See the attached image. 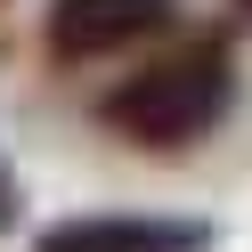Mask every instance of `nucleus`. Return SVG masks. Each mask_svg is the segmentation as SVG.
<instances>
[{"mask_svg":"<svg viewBox=\"0 0 252 252\" xmlns=\"http://www.w3.org/2000/svg\"><path fill=\"white\" fill-rule=\"evenodd\" d=\"M236 8H244V17H252V0H236Z\"/></svg>","mask_w":252,"mask_h":252,"instance_id":"5","label":"nucleus"},{"mask_svg":"<svg viewBox=\"0 0 252 252\" xmlns=\"http://www.w3.org/2000/svg\"><path fill=\"white\" fill-rule=\"evenodd\" d=\"M17 220H25V187H17V171L0 163V236L17 228Z\"/></svg>","mask_w":252,"mask_h":252,"instance_id":"4","label":"nucleus"},{"mask_svg":"<svg viewBox=\"0 0 252 252\" xmlns=\"http://www.w3.org/2000/svg\"><path fill=\"white\" fill-rule=\"evenodd\" d=\"M179 17H187V0H49L41 41H49L57 65H98V57L179 33Z\"/></svg>","mask_w":252,"mask_h":252,"instance_id":"2","label":"nucleus"},{"mask_svg":"<svg viewBox=\"0 0 252 252\" xmlns=\"http://www.w3.org/2000/svg\"><path fill=\"white\" fill-rule=\"evenodd\" d=\"M33 252H212V220L179 212H82L33 236Z\"/></svg>","mask_w":252,"mask_h":252,"instance_id":"3","label":"nucleus"},{"mask_svg":"<svg viewBox=\"0 0 252 252\" xmlns=\"http://www.w3.org/2000/svg\"><path fill=\"white\" fill-rule=\"evenodd\" d=\"M0 8H8V0H0Z\"/></svg>","mask_w":252,"mask_h":252,"instance_id":"6","label":"nucleus"},{"mask_svg":"<svg viewBox=\"0 0 252 252\" xmlns=\"http://www.w3.org/2000/svg\"><path fill=\"white\" fill-rule=\"evenodd\" d=\"M228 106H236V49H228V33H187L163 57H147L138 73H122L98 98V122L114 138H130V147H147V155H179L195 138H212Z\"/></svg>","mask_w":252,"mask_h":252,"instance_id":"1","label":"nucleus"}]
</instances>
